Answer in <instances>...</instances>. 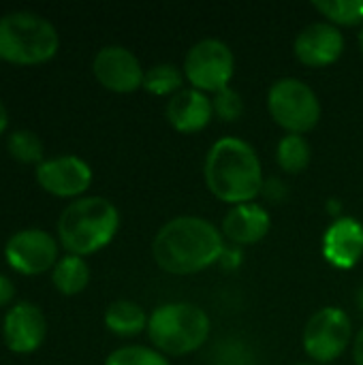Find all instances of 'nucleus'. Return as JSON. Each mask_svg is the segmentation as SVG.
I'll return each instance as SVG.
<instances>
[{"instance_id":"29","label":"nucleus","mask_w":363,"mask_h":365,"mask_svg":"<svg viewBox=\"0 0 363 365\" xmlns=\"http://www.w3.org/2000/svg\"><path fill=\"white\" fill-rule=\"evenodd\" d=\"M357 43H359V47H362V53H363V28L359 30V34H357Z\"/></svg>"},{"instance_id":"15","label":"nucleus","mask_w":363,"mask_h":365,"mask_svg":"<svg viewBox=\"0 0 363 365\" xmlns=\"http://www.w3.org/2000/svg\"><path fill=\"white\" fill-rule=\"evenodd\" d=\"M272 229V216L270 212L250 201V203H240L233 205L225 218H223V235L235 244V246H250L261 242Z\"/></svg>"},{"instance_id":"25","label":"nucleus","mask_w":363,"mask_h":365,"mask_svg":"<svg viewBox=\"0 0 363 365\" xmlns=\"http://www.w3.org/2000/svg\"><path fill=\"white\" fill-rule=\"evenodd\" d=\"M15 297V284L11 282L9 276L0 274V308L9 306Z\"/></svg>"},{"instance_id":"3","label":"nucleus","mask_w":363,"mask_h":365,"mask_svg":"<svg viewBox=\"0 0 363 365\" xmlns=\"http://www.w3.org/2000/svg\"><path fill=\"white\" fill-rule=\"evenodd\" d=\"M120 229V212L105 197H79L58 218V242L75 257H88L111 244Z\"/></svg>"},{"instance_id":"10","label":"nucleus","mask_w":363,"mask_h":365,"mask_svg":"<svg viewBox=\"0 0 363 365\" xmlns=\"http://www.w3.org/2000/svg\"><path fill=\"white\" fill-rule=\"evenodd\" d=\"M36 184L60 199H79L92 184V167L75 156V154H62L53 158H45L34 169Z\"/></svg>"},{"instance_id":"24","label":"nucleus","mask_w":363,"mask_h":365,"mask_svg":"<svg viewBox=\"0 0 363 365\" xmlns=\"http://www.w3.org/2000/svg\"><path fill=\"white\" fill-rule=\"evenodd\" d=\"M212 109H214V115H218L220 120L235 122L244 111V103H242V96L233 88H225L214 94Z\"/></svg>"},{"instance_id":"26","label":"nucleus","mask_w":363,"mask_h":365,"mask_svg":"<svg viewBox=\"0 0 363 365\" xmlns=\"http://www.w3.org/2000/svg\"><path fill=\"white\" fill-rule=\"evenodd\" d=\"M353 359H355V365H363V327L353 342Z\"/></svg>"},{"instance_id":"27","label":"nucleus","mask_w":363,"mask_h":365,"mask_svg":"<svg viewBox=\"0 0 363 365\" xmlns=\"http://www.w3.org/2000/svg\"><path fill=\"white\" fill-rule=\"evenodd\" d=\"M6 128H9V111H6V105L0 98V137L6 133Z\"/></svg>"},{"instance_id":"13","label":"nucleus","mask_w":363,"mask_h":365,"mask_svg":"<svg viewBox=\"0 0 363 365\" xmlns=\"http://www.w3.org/2000/svg\"><path fill=\"white\" fill-rule=\"evenodd\" d=\"M297 60L306 66H329L344 51V34L329 21H315L300 30L293 43Z\"/></svg>"},{"instance_id":"20","label":"nucleus","mask_w":363,"mask_h":365,"mask_svg":"<svg viewBox=\"0 0 363 365\" xmlns=\"http://www.w3.org/2000/svg\"><path fill=\"white\" fill-rule=\"evenodd\" d=\"M6 150L11 158L24 165H41L45 160V145L34 130L17 128L6 137Z\"/></svg>"},{"instance_id":"4","label":"nucleus","mask_w":363,"mask_h":365,"mask_svg":"<svg viewBox=\"0 0 363 365\" xmlns=\"http://www.w3.org/2000/svg\"><path fill=\"white\" fill-rule=\"evenodd\" d=\"M56 26L32 11H11L0 17V60L17 66H34L58 53Z\"/></svg>"},{"instance_id":"14","label":"nucleus","mask_w":363,"mask_h":365,"mask_svg":"<svg viewBox=\"0 0 363 365\" xmlns=\"http://www.w3.org/2000/svg\"><path fill=\"white\" fill-rule=\"evenodd\" d=\"M323 257L338 269L355 267L363 257V225L353 216H338L323 233Z\"/></svg>"},{"instance_id":"7","label":"nucleus","mask_w":363,"mask_h":365,"mask_svg":"<svg viewBox=\"0 0 363 365\" xmlns=\"http://www.w3.org/2000/svg\"><path fill=\"white\" fill-rule=\"evenodd\" d=\"M235 71L231 47L220 38H203L195 43L184 58V77L190 88L201 92H220L229 88Z\"/></svg>"},{"instance_id":"11","label":"nucleus","mask_w":363,"mask_h":365,"mask_svg":"<svg viewBox=\"0 0 363 365\" xmlns=\"http://www.w3.org/2000/svg\"><path fill=\"white\" fill-rule=\"evenodd\" d=\"M92 73L105 90L118 94H131L143 88L145 77L139 58L122 45H107L98 49L92 60Z\"/></svg>"},{"instance_id":"1","label":"nucleus","mask_w":363,"mask_h":365,"mask_svg":"<svg viewBox=\"0 0 363 365\" xmlns=\"http://www.w3.org/2000/svg\"><path fill=\"white\" fill-rule=\"evenodd\" d=\"M223 255V231L199 216H178L165 222L152 242L156 265L173 276L199 274L220 261Z\"/></svg>"},{"instance_id":"19","label":"nucleus","mask_w":363,"mask_h":365,"mask_svg":"<svg viewBox=\"0 0 363 365\" xmlns=\"http://www.w3.org/2000/svg\"><path fill=\"white\" fill-rule=\"evenodd\" d=\"M312 158L310 141L304 135L287 133L276 145V163L287 173H302Z\"/></svg>"},{"instance_id":"18","label":"nucleus","mask_w":363,"mask_h":365,"mask_svg":"<svg viewBox=\"0 0 363 365\" xmlns=\"http://www.w3.org/2000/svg\"><path fill=\"white\" fill-rule=\"evenodd\" d=\"M90 282V267L83 257L66 255L60 257L56 267L51 269V284L60 295H79Z\"/></svg>"},{"instance_id":"8","label":"nucleus","mask_w":363,"mask_h":365,"mask_svg":"<svg viewBox=\"0 0 363 365\" xmlns=\"http://www.w3.org/2000/svg\"><path fill=\"white\" fill-rule=\"evenodd\" d=\"M353 336L351 317L336 306L321 308L304 327V351L317 364L336 361L349 346Z\"/></svg>"},{"instance_id":"23","label":"nucleus","mask_w":363,"mask_h":365,"mask_svg":"<svg viewBox=\"0 0 363 365\" xmlns=\"http://www.w3.org/2000/svg\"><path fill=\"white\" fill-rule=\"evenodd\" d=\"M105 365H171L169 359L158 353L156 349H148V346H139V344H131V346H122L118 351H113Z\"/></svg>"},{"instance_id":"28","label":"nucleus","mask_w":363,"mask_h":365,"mask_svg":"<svg viewBox=\"0 0 363 365\" xmlns=\"http://www.w3.org/2000/svg\"><path fill=\"white\" fill-rule=\"evenodd\" d=\"M357 308H359V312L363 314V284L359 287V291H357Z\"/></svg>"},{"instance_id":"16","label":"nucleus","mask_w":363,"mask_h":365,"mask_svg":"<svg viewBox=\"0 0 363 365\" xmlns=\"http://www.w3.org/2000/svg\"><path fill=\"white\" fill-rule=\"evenodd\" d=\"M165 113L175 130L199 133L210 124L214 109H212V98H208L205 92L195 88H182L178 94L169 98Z\"/></svg>"},{"instance_id":"9","label":"nucleus","mask_w":363,"mask_h":365,"mask_svg":"<svg viewBox=\"0 0 363 365\" xmlns=\"http://www.w3.org/2000/svg\"><path fill=\"white\" fill-rule=\"evenodd\" d=\"M4 261L21 276H41L60 261V242L43 229H21L6 240Z\"/></svg>"},{"instance_id":"22","label":"nucleus","mask_w":363,"mask_h":365,"mask_svg":"<svg viewBox=\"0 0 363 365\" xmlns=\"http://www.w3.org/2000/svg\"><path fill=\"white\" fill-rule=\"evenodd\" d=\"M315 9L334 26H357L363 21V0H317Z\"/></svg>"},{"instance_id":"12","label":"nucleus","mask_w":363,"mask_h":365,"mask_svg":"<svg viewBox=\"0 0 363 365\" xmlns=\"http://www.w3.org/2000/svg\"><path fill=\"white\" fill-rule=\"evenodd\" d=\"M47 319L36 304L19 302L11 306L2 319V340L11 353L30 355L45 342Z\"/></svg>"},{"instance_id":"6","label":"nucleus","mask_w":363,"mask_h":365,"mask_svg":"<svg viewBox=\"0 0 363 365\" xmlns=\"http://www.w3.org/2000/svg\"><path fill=\"white\" fill-rule=\"evenodd\" d=\"M267 109L274 122L291 135H304L321 120L319 96L306 81L295 77H282L272 83Z\"/></svg>"},{"instance_id":"17","label":"nucleus","mask_w":363,"mask_h":365,"mask_svg":"<svg viewBox=\"0 0 363 365\" xmlns=\"http://www.w3.org/2000/svg\"><path fill=\"white\" fill-rule=\"evenodd\" d=\"M148 319L143 308L128 299H118L105 310V327L120 338H133L148 329Z\"/></svg>"},{"instance_id":"30","label":"nucleus","mask_w":363,"mask_h":365,"mask_svg":"<svg viewBox=\"0 0 363 365\" xmlns=\"http://www.w3.org/2000/svg\"><path fill=\"white\" fill-rule=\"evenodd\" d=\"M297 365H319V364H297Z\"/></svg>"},{"instance_id":"2","label":"nucleus","mask_w":363,"mask_h":365,"mask_svg":"<svg viewBox=\"0 0 363 365\" xmlns=\"http://www.w3.org/2000/svg\"><path fill=\"white\" fill-rule=\"evenodd\" d=\"M203 175L210 192L231 205L250 203L265 184L259 154L240 137H223L210 148Z\"/></svg>"},{"instance_id":"5","label":"nucleus","mask_w":363,"mask_h":365,"mask_svg":"<svg viewBox=\"0 0 363 365\" xmlns=\"http://www.w3.org/2000/svg\"><path fill=\"white\" fill-rule=\"evenodd\" d=\"M210 317L203 308L186 302L158 306L148 319V336L163 355L182 357L199 351L210 338Z\"/></svg>"},{"instance_id":"21","label":"nucleus","mask_w":363,"mask_h":365,"mask_svg":"<svg viewBox=\"0 0 363 365\" xmlns=\"http://www.w3.org/2000/svg\"><path fill=\"white\" fill-rule=\"evenodd\" d=\"M184 73L173 66V64H156L145 71L143 77V90L154 94V96H173L182 90L184 86Z\"/></svg>"}]
</instances>
